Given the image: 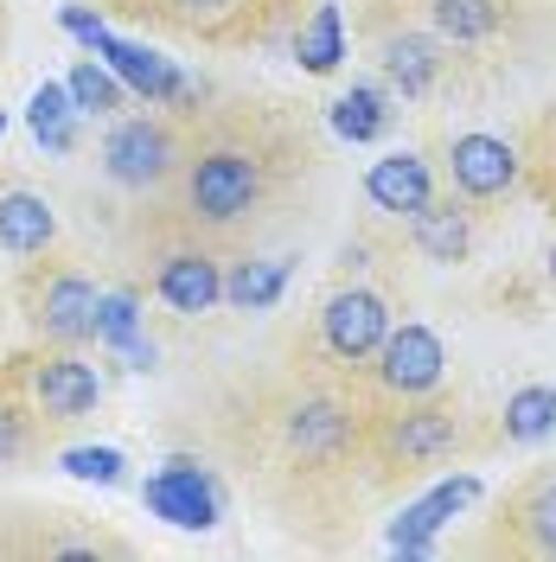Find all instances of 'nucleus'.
<instances>
[{"label":"nucleus","instance_id":"23","mask_svg":"<svg viewBox=\"0 0 556 562\" xmlns=\"http://www.w3.org/2000/svg\"><path fill=\"white\" fill-rule=\"evenodd\" d=\"M129 339H141V294L122 288V294H103L97 301V346L122 351Z\"/></svg>","mask_w":556,"mask_h":562},{"label":"nucleus","instance_id":"26","mask_svg":"<svg viewBox=\"0 0 556 562\" xmlns=\"http://www.w3.org/2000/svg\"><path fill=\"white\" fill-rule=\"evenodd\" d=\"M26 454H33V435H26V416L0 403V467H13V460H26Z\"/></svg>","mask_w":556,"mask_h":562},{"label":"nucleus","instance_id":"22","mask_svg":"<svg viewBox=\"0 0 556 562\" xmlns=\"http://www.w3.org/2000/svg\"><path fill=\"white\" fill-rule=\"evenodd\" d=\"M390 128V109H383L378 83H352L346 97H333V135L346 140H378Z\"/></svg>","mask_w":556,"mask_h":562},{"label":"nucleus","instance_id":"1","mask_svg":"<svg viewBox=\"0 0 556 562\" xmlns=\"http://www.w3.org/2000/svg\"><path fill=\"white\" fill-rule=\"evenodd\" d=\"M269 179H276V160L263 140L244 135H211L199 147H186L179 160V211L192 231L205 237H244L256 224V211L269 205Z\"/></svg>","mask_w":556,"mask_h":562},{"label":"nucleus","instance_id":"8","mask_svg":"<svg viewBox=\"0 0 556 562\" xmlns=\"http://www.w3.org/2000/svg\"><path fill=\"white\" fill-rule=\"evenodd\" d=\"M383 333H390V307H383V294H371V288H340L320 307V346H326L333 364H371V351L383 346Z\"/></svg>","mask_w":556,"mask_h":562},{"label":"nucleus","instance_id":"12","mask_svg":"<svg viewBox=\"0 0 556 562\" xmlns=\"http://www.w3.org/2000/svg\"><path fill=\"white\" fill-rule=\"evenodd\" d=\"M410 244L429 262H467L474 256V205L460 192H435L429 205L410 217Z\"/></svg>","mask_w":556,"mask_h":562},{"label":"nucleus","instance_id":"17","mask_svg":"<svg viewBox=\"0 0 556 562\" xmlns=\"http://www.w3.org/2000/svg\"><path fill=\"white\" fill-rule=\"evenodd\" d=\"M499 435H505V441H519V448L556 435V390L551 384L512 390V396H505V409H499Z\"/></svg>","mask_w":556,"mask_h":562},{"label":"nucleus","instance_id":"4","mask_svg":"<svg viewBox=\"0 0 556 562\" xmlns=\"http://www.w3.org/2000/svg\"><path fill=\"white\" fill-rule=\"evenodd\" d=\"M154 294L186 319L211 314V307L224 301V262H218V249L205 244V231L186 224V237H174V244L154 256Z\"/></svg>","mask_w":556,"mask_h":562},{"label":"nucleus","instance_id":"30","mask_svg":"<svg viewBox=\"0 0 556 562\" xmlns=\"http://www.w3.org/2000/svg\"><path fill=\"white\" fill-rule=\"evenodd\" d=\"M551 281H556V244H551Z\"/></svg>","mask_w":556,"mask_h":562},{"label":"nucleus","instance_id":"9","mask_svg":"<svg viewBox=\"0 0 556 562\" xmlns=\"http://www.w3.org/2000/svg\"><path fill=\"white\" fill-rule=\"evenodd\" d=\"M454 448H460V422H454V409H442V403L397 409L378 435L383 467H435V460H448Z\"/></svg>","mask_w":556,"mask_h":562},{"label":"nucleus","instance_id":"7","mask_svg":"<svg viewBox=\"0 0 556 562\" xmlns=\"http://www.w3.org/2000/svg\"><path fill=\"white\" fill-rule=\"evenodd\" d=\"M524 160L512 140L499 135H454L448 140V192H460L467 205H499L519 186Z\"/></svg>","mask_w":556,"mask_h":562},{"label":"nucleus","instance_id":"2","mask_svg":"<svg viewBox=\"0 0 556 562\" xmlns=\"http://www.w3.org/2000/svg\"><path fill=\"white\" fill-rule=\"evenodd\" d=\"M179 160H186V147L160 115H115V128L103 135V173L129 192L167 186L179 173Z\"/></svg>","mask_w":556,"mask_h":562},{"label":"nucleus","instance_id":"20","mask_svg":"<svg viewBox=\"0 0 556 562\" xmlns=\"http://www.w3.org/2000/svg\"><path fill=\"white\" fill-rule=\"evenodd\" d=\"M281 288H288V262H237L224 276V301L237 314H269L281 301Z\"/></svg>","mask_w":556,"mask_h":562},{"label":"nucleus","instance_id":"29","mask_svg":"<svg viewBox=\"0 0 556 562\" xmlns=\"http://www.w3.org/2000/svg\"><path fill=\"white\" fill-rule=\"evenodd\" d=\"M537 167H544V199L556 205V147H551V160H537Z\"/></svg>","mask_w":556,"mask_h":562},{"label":"nucleus","instance_id":"19","mask_svg":"<svg viewBox=\"0 0 556 562\" xmlns=\"http://www.w3.org/2000/svg\"><path fill=\"white\" fill-rule=\"evenodd\" d=\"M70 103H77V115H122L129 109V83L115 77L109 65H97V58H84V65H70Z\"/></svg>","mask_w":556,"mask_h":562},{"label":"nucleus","instance_id":"24","mask_svg":"<svg viewBox=\"0 0 556 562\" xmlns=\"http://www.w3.org/2000/svg\"><path fill=\"white\" fill-rule=\"evenodd\" d=\"M519 525H524V550L556 557V480L531 486V498L519 505Z\"/></svg>","mask_w":556,"mask_h":562},{"label":"nucleus","instance_id":"15","mask_svg":"<svg viewBox=\"0 0 556 562\" xmlns=\"http://www.w3.org/2000/svg\"><path fill=\"white\" fill-rule=\"evenodd\" d=\"M383 77L410 97V103H422L429 90H435V77H442V45L422 33H403V38H383Z\"/></svg>","mask_w":556,"mask_h":562},{"label":"nucleus","instance_id":"21","mask_svg":"<svg viewBox=\"0 0 556 562\" xmlns=\"http://www.w3.org/2000/svg\"><path fill=\"white\" fill-rule=\"evenodd\" d=\"M294 58H301L313 77L340 70V58H346V20H340V7H313V20L294 33Z\"/></svg>","mask_w":556,"mask_h":562},{"label":"nucleus","instance_id":"3","mask_svg":"<svg viewBox=\"0 0 556 562\" xmlns=\"http://www.w3.org/2000/svg\"><path fill=\"white\" fill-rule=\"evenodd\" d=\"M97 301H103V288L84 269H45V276L26 281V319H33L38 339H52V346L97 339Z\"/></svg>","mask_w":556,"mask_h":562},{"label":"nucleus","instance_id":"18","mask_svg":"<svg viewBox=\"0 0 556 562\" xmlns=\"http://www.w3.org/2000/svg\"><path fill=\"white\" fill-rule=\"evenodd\" d=\"M26 122L45 154H70L77 147V103H70V83H38L33 103H26Z\"/></svg>","mask_w":556,"mask_h":562},{"label":"nucleus","instance_id":"14","mask_svg":"<svg viewBox=\"0 0 556 562\" xmlns=\"http://www.w3.org/2000/svg\"><path fill=\"white\" fill-rule=\"evenodd\" d=\"M52 237H58V217L38 192H20V186L0 192V249L7 256H38V249H52Z\"/></svg>","mask_w":556,"mask_h":562},{"label":"nucleus","instance_id":"25","mask_svg":"<svg viewBox=\"0 0 556 562\" xmlns=\"http://www.w3.org/2000/svg\"><path fill=\"white\" fill-rule=\"evenodd\" d=\"M122 467H129V460L115 454V448H70L65 454L70 480H97V486H122Z\"/></svg>","mask_w":556,"mask_h":562},{"label":"nucleus","instance_id":"16","mask_svg":"<svg viewBox=\"0 0 556 562\" xmlns=\"http://www.w3.org/2000/svg\"><path fill=\"white\" fill-rule=\"evenodd\" d=\"M505 7L512 0H429V20L448 45H487L505 33Z\"/></svg>","mask_w":556,"mask_h":562},{"label":"nucleus","instance_id":"5","mask_svg":"<svg viewBox=\"0 0 556 562\" xmlns=\"http://www.w3.org/2000/svg\"><path fill=\"white\" fill-rule=\"evenodd\" d=\"M442 339L422 326V319H403V326H390L383 333V346L371 351V384L383 396H403V403H416L429 390L442 384Z\"/></svg>","mask_w":556,"mask_h":562},{"label":"nucleus","instance_id":"6","mask_svg":"<svg viewBox=\"0 0 556 562\" xmlns=\"http://www.w3.org/2000/svg\"><path fill=\"white\" fill-rule=\"evenodd\" d=\"M141 505L154 512V518H167L179 530H211L218 525V512H224V492L211 480L199 460H167L160 473H147V486H141Z\"/></svg>","mask_w":556,"mask_h":562},{"label":"nucleus","instance_id":"11","mask_svg":"<svg viewBox=\"0 0 556 562\" xmlns=\"http://www.w3.org/2000/svg\"><path fill=\"white\" fill-rule=\"evenodd\" d=\"M474 498H480V480H474V473L442 480L429 498H416V505H410V512L390 525V550H403V557H429V550H435V530L448 525L454 512H467Z\"/></svg>","mask_w":556,"mask_h":562},{"label":"nucleus","instance_id":"13","mask_svg":"<svg viewBox=\"0 0 556 562\" xmlns=\"http://www.w3.org/2000/svg\"><path fill=\"white\" fill-rule=\"evenodd\" d=\"M365 199L383 217H416L435 199V173H429V160H416V154H383V160H371V173H365Z\"/></svg>","mask_w":556,"mask_h":562},{"label":"nucleus","instance_id":"31","mask_svg":"<svg viewBox=\"0 0 556 562\" xmlns=\"http://www.w3.org/2000/svg\"><path fill=\"white\" fill-rule=\"evenodd\" d=\"M0 135H7V115H0Z\"/></svg>","mask_w":556,"mask_h":562},{"label":"nucleus","instance_id":"10","mask_svg":"<svg viewBox=\"0 0 556 562\" xmlns=\"http://www.w3.org/2000/svg\"><path fill=\"white\" fill-rule=\"evenodd\" d=\"M33 396H38V409H45V422H77L103 403V384H97V371L77 358V346H58L33 371Z\"/></svg>","mask_w":556,"mask_h":562},{"label":"nucleus","instance_id":"27","mask_svg":"<svg viewBox=\"0 0 556 562\" xmlns=\"http://www.w3.org/2000/svg\"><path fill=\"white\" fill-rule=\"evenodd\" d=\"M58 26H65L70 38H84V45H90V52H97V45H103V20H97V13H90V7H65V13H58Z\"/></svg>","mask_w":556,"mask_h":562},{"label":"nucleus","instance_id":"28","mask_svg":"<svg viewBox=\"0 0 556 562\" xmlns=\"http://www.w3.org/2000/svg\"><path fill=\"white\" fill-rule=\"evenodd\" d=\"M179 13H224V7H231V0H174Z\"/></svg>","mask_w":556,"mask_h":562}]
</instances>
